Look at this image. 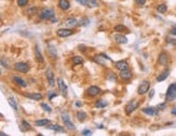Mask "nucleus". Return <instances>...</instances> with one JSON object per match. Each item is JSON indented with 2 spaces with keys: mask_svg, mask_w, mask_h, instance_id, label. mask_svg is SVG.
<instances>
[{
  "mask_svg": "<svg viewBox=\"0 0 176 136\" xmlns=\"http://www.w3.org/2000/svg\"><path fill=\"white\" fill-rule=\"evenodd\" d=\"M176 99V83L170 84L165 94V101L166 102H173Z\"/></svg>",
  "mask_w": 176,
  "mask_h": 136,
  "instance_id": "f257e3e1",
  "label": "nucleus"
},
{
  "mask_svg": "<svg viewBox=\"0 0 176 136\" xmlns=\"http://www.w3.org/2000/svg\"><path fill=\"white\" fill-rule=\"evenodd\" d=\"M54 11L52 9L49 8H43L39 12V19H51L52 17H54Z\"/></svg>",
  "mask_w": 176,
  "mask_h": 136,
  "instance_id": "f03ea898",
  "label": "nucleus"
},
{
  "mask_svg": "<svg viewBox=\"0 0 176 136\" xmlns=\"http://www.w3.org/2000/svg\"><path fill=\"white\" fill-rule=\"evenodd\" d=\"M150 90V82L148 80H144L141 82V84L137 87V94L138 95H145L148 93Z\"/></svg>",
  "mask_w": 176,
  "mask_h": 136,
  "instance_id": "7ed1b4c3",
  "label": "nucleus"
},
{
  "mask_svg": "<svg viewBox=\"0 0 176 136\" xmlns=\"http://www.w3.org/2000/svg\"><path fill=\"white\" fill-rule=\"evenodd\" d=\"M93 60L95 62L96 64L105 66V65H106V60L111 62V58L109 56H107L105 53H100V54H97V55H95V56L93 57Z\"/></svg>",
  "mask_w": 176,
  "mask_h": 136,
  "instance_id": "20e7f679",
  "label": "nucleus"
},
{
  "mask_svg": "<svg viewBox=\"0 0 176 136\" xmlns=\"http://www.w3.org/2000/svg\"><path fill=\"white\" fill-rule=\"evenodd\" d=\"M62 120H63V122H64V124H65V126L68 130H70V131H73V130H75L76 128V126H75V124H73V122L70 121V118H69V114L66 112H63L62 113Z\"/></svg>",
  "mask_w": 176,
  "mask_h": 136,
  "instance_id": "39448f33",
  "label": "nucleus"
},
{
  "mask_svg": "<svg viewBox=\"0 0 176 136\" xmlns=\"http://www.w3.org/2000/svg\"><path fill=\"white\" fill-rule=\"evenodd\" d=\"M14 69L19 72H23V74H27L29 71V66L27 63H24V62H19L14 64Z\"/></svg>",
  "mask_w": 176,
  "mask_h": 136,
  "instance_id": "423d86ee",
  "label": "nucleus"
},
{
  "mask_svg": "<svg viewBox=\"0 0 176 136\" xmlns=\"http://www.w3.org/2000/svg\"><path fill=\"white\" fill-rule=\"evenodd\" d=\"M100 93V87H98L97 85H90L87 89V94L90 97H95Z\"/></svg>",
  "mask_w": 176,
  "mask_h": 136,
  "instance_id": "0eeeda50",
  "label": "nucleus"
},
{
  "mask_svg": "<svg viewBox=\"0 0 176 136\" xmlns=\"http://www.w3.org/2000/svg\"><path fill=\"white\" fill-rule=\"evenodd\" d=\"M138 106V103L136 101H131L125 105V113L126 114H131L133 112Z\"/></svg>",
  "mask_w": 176,
  "mask_h": 136,
  "instance_id": "6e6552de",
  "label": "nucleus"
},
{
  "mask_svg": "<svg viewBox=\"0 0 176 136\" xmlns=\"http://www.w3.org/2000/svg\"><path fill=\"white\" fill-rule=\"evenodd\" d=\"M73 34V31L71 29H68V28H58V31H56V35L61 38H67L69 36H71Z\"/></svg>",
  "mask_w": 176,
  "mask_h": 136,
  "instance_id": "1a4fd4ad",
  "label": "nucleus"
},
{
  "mask_svg": "<svg viewBox=\"0 0 176 136\" xmlns=\"http://www.w3.org/2000/svg\"><path fill=\"white\" fill-rule=\"evenodd\" d=\"M114 39H115V41L118 43V44H125L127 43V38L122 35L121 33H118V34H116L114 36Z\"/></svg>",
  "mask_w": 176,
  "mask_h": 136,
  "instance_id": "9d476101",
  "label": "nucleus"
},
{
  "mask_svg": "<svg viewBox=\"0 0 176 136\" xmlns=\"http://www.w3.org/2000/svg\"><path fill=\"white\" fill-rule=\"evenodd\" d=\"M58 89H60V91H61L62 95L66 97V95H67V85L65 84L64 80L62 79V78H58Z\"/></svg>",
  "mask_w": 176,
  "mask_h": 136,
  "instance_id": "9b49d317",
  "label": "nucleus"
},
{
  "mask_svg": "<svg viewBox=\"0 0 176 136\" xmlns=\"http://www.w3.org/2000/svg\"><path fill=\"white\" fill-rule=\"evenodd\" d=\"M142 111L145 113V114H147V116H151V117L157 116L158 112H159V110L157 109V107H147V108H143Z\"/></svg>",
  "mask_w": 176,
  "mask_h": 136,
  "instance_id": "f8f14e48",
  "label": "nucleus"
},
{
  "mask_svg": "<svg viewBox=\"0 0 176 136\" xmlns=\"http://www.w3.org/2000/svg\"><path fill=\"white\" fill-rule=\"evenodd\" d=\"M168 62V56L165 52H161L159 54V57H158V64L161 65V66H165Z\"/></svg>",
  "mask_w": 176,
  "mask_h": 136,
  "instance_id": "ddd939ff",
  "label": "nucleus"
},
{
  "mask_svg": "<svg viewBox=\"0 0 176 136\" xmlns=\"http://www.w3.org/2000/svg\"><path fill=\"white\" fill-rule=\"evenodd\" d=\"M119 76H120V78H121L122 80H124V81H127V80H130L131 78H132L133 74H132V71H131L130 69L127 68V69L121 70V71H120V74H119Z\"/></svg>",
  "mask_w": 176,
  "mask_h": 136,
  "instance_id": "4468645a",
  "label": "nucleus"
},
{
  "mask_svg": "<svg viewBox=\"0 0 176 136\" xmlns=\"http://www.w3.org/2000/svg\"><path fill=\"white\" fill-rule=\"evenodd\" d=\"M46 80H48V82L50 84V87H54V84H55V79H54L53 71L51 70L50 68H48L46 70Z\"/></svg>",
  "mask_w": 176,
  "mask_h": 136,
  "instance_id": "2eb2a0df",
  "label": "nucleus"
},
{
  "mask_svg": "<svg viewBox=\"0 0 176 136\" xmlns=\"http://www.w3.org/2000/svg\"><path fill=\"white\" fill-rule=\"evenodd\" d=\"M65 25L67 27H77L78 25H79V21L76 19V17H67V19H65Z\"/></svg>",
  "mask_w": 176,
  "mask_h": 136,
  "instance_id": "dca6fc26",
  "label": "nucleus"
},
{
  "mask_svg": "<svg viewBox=\"0 0 176 136\" xmlns=\"http://www.w3.org/2000/svg\"><path fill=\"white\" fill-rule=\"evenodd\" d=\"M115 67L118 69V70H124V69H127L129 68V64H127V62L124 60H118V62H116L115 63Z\"/></svg>",
  "mask_w": 176,
  "mask_h": 136,
  "instance_id": "f3484780",
  "label": "nucleus"
},
{
  "mask_svg": "<svg viewBox=\"0 0 176 136\" xmlns=\"http://www.w3.org/2000/svg\"><path fill=\"white\" fill-rule=\"evenodd\" d=\"M12 80H13L17 85H19L21 87H27V83L25 82V80L22 79V78H19V77H17V76H13V77H12Z\"/></svg>",
  "mask_w": 176,
  "mask_h": 136,
  "instance_id": "a211bd4d",
  "label": "nucleus"
},
{
  "mask_svg": "<svg viewBox=\"0 0 176 136\" xmlns=\"http://www.w3.org/2000/svg\"><path fill=\"white\" fill-rule=\"evenodd\" d=\"M24 96L29 99H34V101H39L42 98V95L40 93H24Z\"/></svg>",
  "mask_w": 176,
  "mask_h": 136,
  "instance_id": "6ab92c4d",
  "label": "nucleus"
},
{
  "mask_svg": "<svg viewBox=\"0 0 176 136\" xmlns=\"http://www.w3.org/2000/svg\"><path fill=\"white\" fill-rule=\"evenodd\" d=\"M170 76V69H165L157 77V82H162Z\"/></svg>",
  "mask_w": 176,
  "mask_h": 136,
  "instance_id": "aec40b11",
  "label": "nucleus"
},
{
  "mask_svg": "<svg viewBox=\"0 0 176 136\" xmlns=\"http://www.w3.org/2000/svg\"><path fill=\"white\" fill-rule=\"evenodd\" d=\"M94 106H95V108H98V109H103V108H105V107H107L108 106V102L107 101H105V99H98V101H96L95 104H94Z\"/></svg>",
  "mask_w": 176,
  "mask_h": 136,
  "instance_id": "412c9836",
  "label": "nucleus"
},
{
  "mask_svg": "<svg viewBox=\"0 0 176 136\" xmlns=\"http://www.w3.org/2000/svg\"><path fill=\"white\" fill-rule=\"evenodd\" d=\"M58 7L61 8L63 11H66L70 8V3L68 0H58Z\"/></svg>",
  "mask_w": 176,
  "mask_h": 136,
  "instance_id": "4be33fe9",
  "label": "nucleus"
},
{
  "mask_svg": "<svg viewBox=\"0 0 176 136\" xmlns=\"http://www.w3.org/2000/svg\"><path fill=\"white\" fill-rule=\"evenodd\" d=\"M30 128H31V125L29 124L26 120H22L21 125H19V130H21L22 132H27V131H29Z\"/></svg>",
  "mask_w": 176,
  "mask_h": 136,
  "instance_id": "5701e85b",
  "label": "nucleus"
},
{
  "mask_svg": "<svg viewBox=\"0 0 176 136\" xmlns=\"http://www.w3.org/2000/svg\"><path fill=\"white\" fill-rule=\"evenodd\" d=\"M48 53H49V55H50L52 58H56V57H58V52H56V49H55L54 45L52 44L48 45Z\"/></svg>",
  "mask_w": 176,
  "mask_h": 136,
  "instance_id": "b1692460",
  "label": "nucleus"
},
{
  "mask_svg": "<svg viewBox=\"0 0 176 136\" xmlns=\"http://www.w3.org/2000/svg\"><path fill=\"white\" fill-rule=\"evenodd\" d=\"M35 55H36V60L38 63H43V56L41 55V52H40V50H39V46L38 45H36L35 46Z\"/></svg>",
  "mask_w": 176,
  "mask_h": 136,
  "instance_id": "393cba45",
  "label": "nucleus"
},
{
  "mask_svg": "<svg viewBox=\"0 0 176 136\" xmlns=\"http://www.w3.org/2000/svg\"><path fill=\"white\" fill-rule=\"evenodd\" d=\"M114 30H115L116 33H129L130 30H129V28L126 26H124V25H116L115 27H114Z\"/></svg>",
  "mask_w": 176,
  "mask_h": 136,
  "instance_id": "a878e982",
  "label": "nucleus"
},
{
  "mask_svg": "<svg viewBox=\"0 0 176 136\" xmlns=\"http://www.w3.org/2000/svg\"><path fill=\"white\" fill-rule=\"evenodd\" d=\"M46 128H49V130H53V131H55V132H60V133L65 132L64 128H62L61 125H58V124H50V125H48Z\"/></svg>",
  "mask_w": 176,
  "mask_h": 136,
  "instance_id": "bb28decb",
  "label": "nucleus"
},
{
  "mask_svg": "<svg viewBox=\"0 0 176 136\" xmlns=\"http://www.w3.org/2000/svg\"><path fill=\"white\" fill-rule=\"evenodd\" d=\"M84 1V4L89 8H97L98 7V2H97V0H83Z\"/></svg>",
  "mask_w": 176,
  "mask_h": 136,
  "instance_id": "cd10ccee",
  "label": "nucleus"
},
{
  "mask_svg": "<svg viewBox=\"0 0 176 136\" xmlns=\"http://www.w3.org/2000/svg\"><path fill=\"white\" fill-rule=\"evenodd\" d=\"M168 11V6L165 3H160L157 6V12L160 14H164L165 12Z\"/></svg>",
  "mask_w": 176,
  "mask_h": 136,
  "instance_id": "c85d7f7f",
  "label": "nucleus"
},
{
  "mask_svg": "<svg viewBox=\"0 0 176 136\" xmlns=\"http://www.w3.org/2000/svg\"><path fill=\"white\" fill-rule=\"evenodd\" d=\"M76 117H77V119H78V121L83 122V121L87 119V113L84 112V111H82V110H79V111H77Z\"/></svg>",
  "mask_w": 176,
  "mask_h": 136,
  "instance_id": "c756f323",
  "label": "nucleus"
},
{
  "mask_svg": "<svg viewBox=\"0 0 176 136\" xmlns=\"http://www.w3.org/2000/svg\"><path fill=\"white\" fill-rule=\"evenodd\" d=\"M8 103H9V105L11 106V108L13 110H15V111H17V109H19V107H17V104H16L15 102V99L13 97H9L8 98Z\"/></svg>",
  "mask_w": 176,
  "mask_h": 136,
  "instance_id": "7c9ffc66",
  "label": "nucleus"
},
{
  "mask_svg": "<svg viewBox=\"0 0 176 136\" xmlns=\"http://www.w3.org/2000/svg\"><path fill=\"white\" fill-rule=\"evenodd\" d=\"M106 79H107L108 81L115 82L116 79H117V76H116V74L114 71H108L107 74H106Z\"/></svg>",
  "mask_w": 176,
  "mask_h": 136,
  "instance_id": "2f4dec72",
  "label": "nucleus"
},
{
  "mask_svg": "<svg viewBox=\"0 0 176 136\" xmlns=\"http://www.w3.org/2000/svg\"><path fill=\"white\" fill-rule=\"evenodd\" d=\"M49 123H50V120H48V119H41V120H37L35 122V124L37 126H46Z\"/></svg>",
  "mask_w": 176,
  "mask_h": 136,
  "instance_id": "473e14b6",
  "label": "nucleus"
},
{
  "mask_svg": "<svg viewBox=\"0 0 176 136\" xmlns=\"http://www.w3.org/2000/svg\"><path fill=\"white\" fill-rule=\"evenodd\" d=\"M73 63L75 65H83L84 60L81 56H73Z\"/></svg>",
  "mask_w": 176,
  "mask_h": 136,
  "instance_id": "72a5a7b5",
  "label": "nucleus"
},
{
  "mask_svg": "<svg viewBox=\"0 0 176 136\" xmlns=\"http://www.w3.org/2000/svg\"><path fill=\"white\" fill-rule=\"evenodd\" d=\"M89 24H90V19H89V17H87V16L82 17V19L79 21V25H80V26H88Z\"/></svg>",
  "mask_w": 176,
  "mask_h": 136,
  "instance_id": "f704fd0d",
  "label": "nucleus"
},
{
  "mask_svg": "<svg viewBox=\"0 0 176 136\" xmlns=\"http://www.w3.org/2000/svg\"><path fill=\"white\" fill-rule=\"evenodd\" d=\"M40 107H41L44 111H46V112H51V111H52L51 107L48 105V104H46V103H41V104H40Z\"/></svg>",
  "mask_w": 176,
  "mask_h": 136,
  "instance_id": "c9c22d12",
  "label": "nucleus"
},
{
  "mask_svg": "<svg viewBox=\"0 0 176 136\" xmlns=\"http://www.w3.org/2000/svg\"><path fill=\"white\" fill-rule=\"evenodd\" d=\"M28 3V0H17V4L19 7H25Z\"/></svg>",
  "mask_w": 176,
  "mask_h": 136,
  "instance_id": "e433bc0d",
  "label": "nucleus"
},
{
  "mask_svg": "<svg viewBox=\"0 0 176 136\" xmlns=\"http://www.w3.org/2000/svg\"><path fill=\"white\" fill-rule=\"evenodd\" d=\"M56 96H58V94H56V93H54V92H49V93H48V97H49V99H50V101H52V99H53L54 97H56Z\"/></svg>",
  "mask_w": 176,
  "mask_h": 136,
  "instance_id": "4c0bfd02",
  "label": "nucleus"
},
{
  "mask_svg": "<svg viewBox=\"0 0 176 136\" xmlns=\"http://www.w3.org/2000/svg\"><path fill=\"white\" fill-rule=\"evenodd\" d=\"M81 134L84 136H90V135H92V131H90V130H83Z\"/></svg>",
  "mask_w": 176,
  "mask_h": 136,
  "instance_id": "58836bf2",
  "label": "nucleus"
},
{
  "mask_svg": "<svg viewBox=\"0 0 176 136\" xmlns=\"http://www.w3.org/2000/svg\"><path fill=\"white\" fill-rule=\"evenodd\" d=\"M165 107H166V104H165V103H162V104H159V105L157 106V109L163 110V109H165Z\"/></svg>",
  "mask_w": 176,
  "mask_h": 136,
  "instance_id": "ea45409f",
  "label": "nucleus"
},
{
  "mask_svg": "<svg viewBox=\"0 0 176 136\" xmlns=\"http://www.w3.org/2000/svg\"><path fill=\"white\" fill-rule=\"evenodd\" d=\"M134 1L138 6H144V4L146 3V0H134Z\"/></svg>",
  "mask_w": 176,
  "mask_h": 136,
  "instance_id": "a19ab883",
  "label": "nucleus"
},
{
  "mask_svg": "<svg viewBox=\"0 0 176 136\" xmlns=\"http://www.w3.org/2000/svg\"><path fill=\"white\" fill-rule=\"evenodd\" d=\"M166 41H168V43H171V44L176 45V40H174V39H172V38H168V39H166Z\"/></svg>",
  "mask_w": 176,
  "mask_h": 136,
  "instance_id": "79ce46f5",
  "label": "nucleus"
},
{
  "mask_svg": "<svg viewBox=\"0 0 176 136\" xmlns=\"http://www.w3.org/2000/svg\"><path fill=\"white\" fill-rule=\"evenodd\" d=\"M170 34L173 35V36H176V25L172 28V30L170 31Z\"/></svg>",
  "mask_w": 176,
  "mask_h": 136,
  "instance_id": "37998d69",
  "label": "nucleus"
},
{
  "mask_svg": "<svg viewBox=\"0 0 176 136\" xmlns=\"http://www.w3.org/2000/svg\"><path fill=\"white\" fill-rule=\"evenodd\" d=\"M78 49L80 50L81 52H83V51H85V49H87V48H85V45H84V44H80V45H79V48H78Z\"/></svg>",
  "mask_w": 176,
  "mask_h": 136,
  "instance_id": "c03bdc74",
  "label": "nucleus"
},
{
  "mask_svg": "<svg viewBox=\"0 0 176 136\" xmlns=\"http://www.w3.org/2000/svg\"><path fill=\"white\" fill-rule=\"evenodd\" d=\"M1 64H2V66H4L6 68H8V67H9V65H8V63H7V60H1Z\"/></svg>",
  "mask_w": 176,
  "mask_h": 136,
  "instance_id": "a18cd8bd",
  "label": "nucleus"
},
{
  "mask_svg": "<svg viewBox=\"0 0 176 136\" xmlns=\"http://www.w3.org/2000/svg\"><path fill=\"white\" fill-rule=\"evenodd\" d=\"M155 95V90H149V98H152Z\"/></svg>",
  "mask_w": 176,
  "mask_h": 136,
  "instance_id": "49530a36",
  "label": "nucleus"
},
{
  "mask_svg": "<svg viewBox=\"0 0 176 136\" xmlns=\"http://www.w3.org/2000/svg\"><path fill=\"white\" fill-rule=\"evenodd\" d=\"M35 10H36V8H31V9H29V10H28L27 12H28V13H30V14H33Z\"/></svg>",
  "mask_w": 176,
  "mask_h": 136,
  "instance_id": "de8ad7c7",
  "label": "nucleus"
},
{
  "mask_svg": "<svg viewBox=\"0 0 176 136\" xmlns=\"http://www.w3.org/2000/svg\"><path fill=\"white\" fill-rule=\"evenodd\" d=\"M75 105H76L77 107H81V106H82V103H81V102H79V101H78V102H76V103H75Z\"/></svg>",
  "mask_w": 176,
  "mask_h": 136,
  "instance_id": "09e8293b",
  "label": "nucleus"
},
{
  "mask_svg": "<svg viewBox=\"0 0 176 136\" xmlns=\"http://www.w3.org/2000/svg\"><path fill=\"white\" fill-rule=\"evenodd\" d=\"M171 112H172L173 116H176V107H174V108H173L172 111H171Z\"/></svg>",
  "mask_w": 176,
  "mask_h": 136,
  "instance_id": "8fccbe9b",
  "label": "nucleus"
},
{
  "mask_svg": "<svg viewBox=\"0 0 176 136\" xmlns=\"http://www.w3.org/2000/svg\"><path fill=\"white\" fill-rule=\"evenodd\" d=\"M76 1H77V2H79L80 4H84V1H83V0H76Z\"/></svg>",
  "mask_w": 176,
  "mask_h": 136,
  "instance_id": "3c124183",
  "label": "nucleus"
},
{
  "mask_svg": "<svg viewBox=\"0 0 176 136\" xmlns=\"http://www.w3.org/2000/svg\"><path fill=\"white\" fill-rule=\"evenodd\" d=\"M0 136H7V134L3 132H0Z\"/></svg>",
  "mask_w": 176,
  "mask_h": 136,
  "instance_id": "603ef678",
  "label": "nucleus"
},
{
  "mask_svg": "<svg viewBox=\"0 0 176 136\" xmlns=\"http://www.w3.org/2000/svg\"><path fill=\"white\" fill-rule=\"evenodd\" d=\"M97 128H104V125H98Z\"/></svg>",
  "mask_w": 176,
  "mask_h": 136,
  "instance_id": "864d4df0",
  "label": "nucleus"
},
{
  "mask_svg": "<svg viewBox=\"0 0 176 136\" xmlns=\"http://www.w3.org/2000/svg\"><path fill=\"white\" fill-rule=\"evenodd\" d=\"M1 117H3V116H2V113H0V118Z\"/></svg>",
  "mask_w": 176,
  "mask_h": 136,
  "instance_id": "5fc2aeb1",
  "label": "nucleus"
},
{
  "mask_svg": "<svg viewBox=\"0 0 176 136\" xmlns=\"http://www.w3.org/2000/svg\"><path fill=\"white\" fill-rule=\"evenodd\" d=\"M0 75H1V71H0Z\"/></svg>",
  "mask_w": 176,
  "mask_h": 136,
  "instance_id": "6e6d98bb",
  "label": "nucleus"
}]
</instances>
